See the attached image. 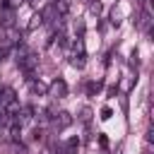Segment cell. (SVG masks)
<instances>
[{
	"instance_id": "1",
	"label": "cell",
	"mask_w": 154,
	"mask_h": 154,
	"mask_svg": "<svg viewBox=\"0 0 154 154\" xmlns=\"http://www.w3.org/2000/svg\"><path fill=\"white\" fill-rule=\"evenodd\" d=\"M36 63H38V58H36V53H31V51H22V53L17 55V65H19L22 72H26L29 79H31V75H34Z\"/></svg>"
},
{
	"instance_id": "2",
	"label": "cell",
	"mask_w": 154,
	"mask_h": 154,
	"mask_svg": "<svg viewBox=\"0 0 154 154\" xmlns=\"http://www.w3.org/2000/svg\"><path fill=\"white\" fill-rule=\"evenodd\" d=\"M51 91H53L55 96H65V94H67V84H65L63 79H55L53 87H51Z\"/></svg>"
},
{
	"instance_id": "3",
	"label": "cell",
	"mask_w": 154,
	"mask_h": 154,
	"mask_svg": "<svg viewBox=\"0 0 154 154\" xmlns=\"http://www.w3.org/2000/svg\"><path fill=\"white\" fill-rule=\"evenodd\" d=\"M70 123H72V118H70V113H65V111H63V113H58V118H55V128H58V130H63V128H67Z\"/></svg>"
},
{
	"instance_id": "4",
	"label": "cell",
	"mask_w": 154,
	"mask_h": 154,
	"mask_svg": "<svg viewBox=\"0 0 154 154\" xmlns=\"http://www.w3.org/2000/svg\"><path fill=\"white\" fill-rule=\"evenodd\" d=\"M77 149H79V140L77 137H70L67 140V152L70 154H77Z\"/></svg>"
},
{
	"instance_id": "5",
	"label": "cell",
	"mask_w": 154,
	"mask_h": 154,
	"mask_svg": "<svg viewBox=\"0 0 154 154\" xmlns=\"http://www.w3.org/2000/svg\"><path fill=\"white\" fill-rule=\"evenodd\" d=\"M149 22H152V19H149V12H147V10H144V12H142V19H140V26H142V29H147V31H149Z\"/></svg>"
},
{
	"instance_id": "6",
	"label": "cell",
	"mask_w": 154,
	"mask_h": 154,
	"mask_svg": "<svg viewBox=\"0 0 154 154\" xmlns=\"http://www.w3.org/2000/svg\"><path fill=\"white\" fill-rule=\"evenodd\" d=\"M72 65H75V67H82V65H84V53L75 55V58H72Z\"/></svg>"
},
{
	"instance_id": "7",
	"label": "cell",
	"mask_w": 154,
	"mask_h": 154,
	"mask_svg": "<svg viewBox=\"0 0 154 154\" xmlns=\"http://www.w3.org/2000/svg\"><path fill=\"white\" fill-rule=\"evenodd\" d=\"M31 91H34V94H41V91H43V84H41V82H31Z\"/></svg>"
},
{
	"instance_id": "8",
	"label": "cell",
	"mask_w": 154,
	"mask_h": 154,
	"mask_svg": "<svg viewBox=\"0 0 154 154\" xmlns=\"http://www.w3.org/2000/svg\"><path fill=\"white\" fill-rule=\"evenodd\" d=\"M58 7H60V12L65 14V12L70 10V2H67V0H60V2H58Z\"/></svg>"
},
{
	"instance_id": "9",
	"label": "cell",
	"mask_w": 154,
	"mask_h": 154,
	"mask_svg": "<svg viewBox=\"0 0 154 154\" xmlns=\"http://www.w3.org/2000/svg\"><path fill=\"white\" fill-rule=\"evenodd\" d=\"M7 53H10V46H2V48H0V60H5Z\"/></svg>"
},
{
	"instance_id": "10",
	"label": "cell",
	"mask_w": 154,
	"mask_h": 154,
	"mask_svg": "<svg viewBox=\"0 0 154 154\" xmlns=\"http://www.w3.org/2000/svg\"><path fill=\"white\" fill-rule=\"evenodd\" d=\"M101 118L108 120V118H111V108H103V111H101Z\"/></svg>"
},
{
	"instance_id": "11",
	"label": "cell",
	"mask_w": 154,
	"mask_h": 154,
	"mask_svg": "<svg viewBox=\"0 0 154 154\" xmlns=\"http://www.w3.org/2000/svg\"><path fill=\"white\" fill-rule=\"evenodd\" d=\"M140 2H144V0H140Z\"/></svg>"
}]
</instances>
